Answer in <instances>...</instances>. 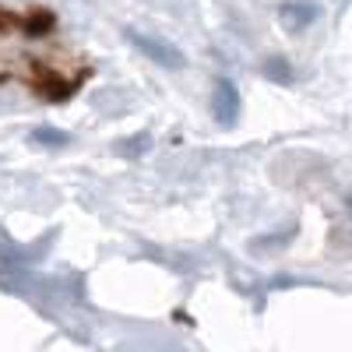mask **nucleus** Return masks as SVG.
<instances>
[{
  "label": "nucleus",
  "instance_id": "nucleus-1",
  "mask_svg": "<svg viewBox=\"0 0 352 352\" xmlns=\"http://www.w3.org/2000/svg\"><path fill=\"white\" fill-rule=\"evenodd\" d=\"M127 43L138 50V53H144L148 60H155L159 67H166V71H180V67H187V56H184V50L180 46H173V43H166V39H159V36H148V32H138V28H127Z\"/></svg>",
  "mask_w": 352,
  "mask_h": 352
},
{
  "label": "nucleus",
  "instance_id": "nucleus-2",
  "mask_svg": "<svg viewBox=\"0 0 352 352\" xmlns=\"http://www.w3.org/2000/svg\"><path fill=\"white\" fill-rule=\"evenodd\" d=\"M212 116L222 127H236L240 120V88L229 78H215V92H212Z\"/></svg>",
  "mask_w": 352,
  "mask_h": 352
},
{
  "label": "nucleus",
  "instance_id": "nucleus-3",
  "mask_svg": "<svg viewBox=\"0 0 352 352\" xmlns=\"http://www.w3.org/2000/svg\"><path fill=\"white\" fill-rule=\"evenodd\" d=\"M278 18L285 28H307L320 18V4H314V0H282Z\"/></svg>",
  "mask_w": 352,
  "mask_h": 352
},
{
  "label": "nucleus",
  "instance_id": "nucleus-4",
  "mask_svg": "<svg viewBox=\"0 0 352 352\" xmlns=\"http://www.w3.org/2000/svg\"><path fill=\"white\" fill-rule=\"evenodd\" d=\"M32 141H36V144H46V148H60V144L71 141V134L56 131V127H36V131H32Z\"/></svg>",
  "mask_w": 352,
  "mask_h": 352
},
{
  "label": "nucleus",
  "instance_id": "nucleus-5",
  "mask_svg": "<svg viewBox=\"0 0 352 352\" xmlns=\"http://www.w3.org/2000/svg\"><path fill=\"white\" fill-rule=\"evenodd\" d=\"M264 74H268L272 81H282V85H289V81H292V67H289L285 60H278V56H272V60L264 64Z\"/></svg>",
  "mask_w": 352,
  "mask_h": 352
},
{
  "label": "nucleus",
  "instance_id": "nucleus-6",
  "mask_svg": "<svg viewBox=\"0 0 352 352\" xmlns=\"http://www.w3.org/2000/svg\"><path fill=\"white\" fill-rule=\"evenodd\" d=\"M144 144H148V138H144V134H141L138 141H131V144H120V152H127V155H134V152H141V148H144Z\"/></svg>",
  "mask_w": 352,
  "mask_h": 352
},
{
  "label": "nucleus",
  "instance_id": "nucleus-7",
  "mask_svg": "<svg viewBox=\"0 0 352 352\" xmlns=\"http://www.w3.org/2000/svg\"><path fill=\"white\" fill-rule=\"evenodd\" d=\"M349 212H352V190H349Z\"/></svg>",
  "mask_w": 352,
  "mask_h": 352
}]
</instances>
